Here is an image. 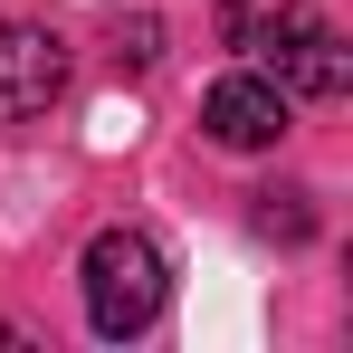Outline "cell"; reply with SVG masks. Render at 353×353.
<instances>
[{
  "label": "cell",
  "mask_w": 353,
  "mask_h": 353,
  "mask_svg": "<svg viewBox=\"0 0 353 353\" xmlns=\"http://www.w3.org/2000/svg\"><path fill=\"white\" fill-rule=\"evenodd\" d=\"M163 296H172V268H163V248L143 230H96L86 239V325L124 344V334H143L153 315H163Z\"/></svg>",
  "instance_id": "6da1fadb"
},
{
  "label": "cell",
  "mask_w": 353,
  "mask_h": 353,
  "mask_svg": "<svg viewBox=\"0 0 353 353\" xmlns=\"http://www.w3.org/2000/svg\"><path fill=\"white\" fill-rule=\"evenodd\" d=\"M258 48L277 58V77H287L296 96H315V105H334L353 86V58H344V39L315 19V10H277L268 29H258Z\"/></svg>",
  "instance_id": "7a4b0ae2"
},
{
  "label": "cell",
  "mask_w": 353,
  "mask_h": 353,
  "mask_svg": "<svg viewBox=\"0 0 353 353\" xmlns=\"http://www.w3.org/2000/svg\"><path fill=\"white\" fill-rule=\"evenodd\" d=\"M67 86V48L48 39V29H29V19H10L0 29V124H29L48 115Z\"/></svg>",
  "instance_id": "3957f363"
},
{
  "label": "cell",
  "mask_w": 353,
  "mask_h": 353,
  "mask_svg": "<svg viewBox=\"0 0 353 353\" xmlns=\"http://www.w3.org/2000/svg\"><path fill=\"white\" fill-rule=\"evenodd\" d=\"M201 124H210V143H230V153H268V143L287 134V86H268V77H220V86L201 96Z\"/></svg>",
  "instance_id": "277c9868"
}]
</instances>
